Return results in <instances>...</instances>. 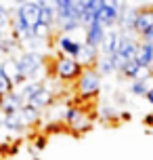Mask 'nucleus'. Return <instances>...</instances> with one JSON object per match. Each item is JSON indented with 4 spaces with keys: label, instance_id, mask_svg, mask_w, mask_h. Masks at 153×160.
I'll use <instances>...</instances> for the list:
<instances>
[{
    "label": "nucleus",
    "instance_id": "1",
    "mask_svg": "<svg viewBox=\"0 0 153 160\" xmlns=\"http://www.w3.org/2000/svg\"><path fill=\"white\" fill-rule=\"evenodd\" d=\"M17 63H19V70H21L25 80L44 82L42 74H46V59H44L42 53H38V51H23V53L17 55Z\"/></svg>",
    "mask_w": 153,
    "mask_h": 160
},
{
    "label": "nucleus",
    "instance_id": "2",
    "mask_svg": "<svg viewBox=\"0 0 153 160\" xmlns=\"http://www.w3.org/2000/svg\"><path fill=\"white\" fill-rule=\"evenodd\" d=\"M103 87V78L101 74L95 70V68H84L80 74V78L76 80V88H78V95L84 97V99H90V97H97L99 91Z\"/></svg>",
    "mask_w": 153,
    "mask_h": 160
},
{
    "label": "nucleus",
    "instance_id": "3",
    "mask_svg": "<svg viewBox=\"0 0 153 160\" xmlns=\"http://www.w3.org/2000/svg\"><path fill=\"white\" fill-rule=\"evenodd\" d=\"M126 4L115 2V0H101V7L97 11V21L103 25L105 30H115V25L120 23V17L124 13Z\"/></svg>",
    "mask_w": 153,
    "mask_h": 160
},
{
    "label": "nucleus",
    "instance_id": "4",
    "mask_svg": "<svg viewBox=\"0 0 153 160\" xmlns=\"http://www.w3.org/2000/svg\"><path fill=\"white\" fill-rule=\"evenodd\" d=\"M82 70H84V68L80 65L78 59L63 57V55H59L55 59V63H53V72H55V76L61 80V82H76V80L80 78Z\"/></svg>",
    "mask_w": 153,
    "mask_h": 160
},
{
    "label": "nucleus",
    "instance_id": "5",
    "mask_svg": "<svg viewBox=\"0 0 153 160\" xmlns=\"http://www.w3.org/2000/svg\"><path fill=\"white\" fill-rule=\"evenodd\" d=\"M63 120L67 122V127L72 128L73 133H82V131H88L92 127V120H90L88 112H84L80 108H76V105H67Z\"/></svg>",
    "mask_w": 153,
    "mask_h": 160
},
{
    "label": "nucleus",
    "instance_id": "6",
    "mask_svg": "<svg viewBox=\"0 0 153 160\" xmlns=\"http://www.w3.org/2000/svg\"><path fill=\"white\" fill-rule=\"evenodd\" d=\"M40 4L42 2H21L13 15L19 17L30 30H36L40 25Z\"/></svg>",
    "mask_w": 153,
    "mask_h": 160
},
{
    "label": "nucleus",
    "instance_id": "7",
    "mask_svg": "<svg viewBox=\"0 0 153 160\" xmlns=\"http://www.w3.org/2000/svg\"><path fill=\"white\" fill-rule=\"evenodd\" d=\"M82 44L84 42L76 40L73 36H67V34H57L55 36V48L59 51V55H63V57L78 59L80 57V51H82Z\"/></svg>",
    "mask_w": 153,
    "mask_h": 160
},
{
    "label": "nucleus",
    "instance_id": "8",
    "mask_svg": "<svg viewBox=\"0 0 153 160\" xmlns=\"http://www.w3.org/2000/svg\"><path fill=\"white\" fill-rule=\"evenodd\" d=\"M55 11H57V23H63V21H80L78 0H57Z\"/></svg>",
    "mask_w": 153,
    "mask_h": 160
},
{
    "label": "nucleus",
    "instance_id": "9",
    "mask_svg": "<svg viewBox=\"0 0 153 160\" xmlns=\"http://www.w3.org/2000/svg\"><path fill=\"white\" fill-rule=\"evenodd\" d=\"M25 97L19 93V91H13L8 93L7 97H2V105H0V116H8V114H19L25 108Z\"/></svg>",
    "mask_w": 153,
    "mask_h": 160
},
{
    "label": "nucleus",
    "instance_id": "10",
    "mask_svg": "<svg viewBox=\"0 0 153 160\" xmlns=\"http://www.w3.org/2000/svg\"><path fill=\"white\" fill-rule=\"evenodd\" d=\"M0 74L7 76V78L15 84V88L21 87V84L25 82L23 74H21V70H19V63H17V57H4L2 63H0Z\"/></svg>",
    "mask_w": 153,
    "mask_h": 160
},
{
    "label": "nucleus",
    "instance_id": "11",
    "mask_svg": "<svg viewBox=\"0 0 153 160\" xmlns=\"http://www.w3.org/2000/svg\"><path fill=\"white\" fill-rule=\"evenodd\" d=\"M105 36H107V30L99 21H95V23L84 28V42L92 48H99L101 51V47H103V42H105Z\"/></svg>",
    "mask_w": 153,
    "mask_h": 160
},
{
    "label": "nucleus",
    "instance_id": "12",
    "mask_svg": "<svg viewBox=\"0 0 153 160\" xmlns=\"http://www.w3.org/2000/svg\"><path fill=\"white\" fill-rule=\"evenodd\" d=\"M78 7H80V21L84 28L97 21V11L101 7V0H78Z\"/></svg>",
    "mask_w": 153,
    "mask_h": 160
},
{
    "label": "nucleus",
    "instance_id": "13",
    "mask_svg": "<svg viewBox=\"0 0 153 160\" xmlns=\"http://www.w3.org/2000/svg\"><path fill=\"white\" fill-rule=\"evenodd\" d=\"M149 30H153V8H138L137 21H134V34L141 38Z\"/></svg>",
    "mask_w": 153,
    "mask_h": 160
},
{
    "label": "nucleus",
    "instance_id": "14",
    "mask_svg": "<svg viewBox=\"0 0 153 160\" xmlns=\"http://www.w3.org/2000/svg\"><path fill=\"white\" fill-rule=\"evenodd\" d=\"M53 101H55V93H53V88L44 82V87H42L40 91H38V93L27 101V103L34 105V108H38V110H44V108H49Z\"/></svg>",
    "mask_w": 153,
    "mask_h": 160
},
{
    "label": "nucleus",
    "instance_id": "15",
    "mask_svg": "<svg viewBox=\"0 0 153 160\" xmlns=\"http://www.w3.org/2000/svg\"><path fill=\"white\" fill-rule=\"evenodd\" d=\"M120 42H122V32L120 30H107L105 42H103V47H101V55H107V57L115 55L118 48H120Z\"/></svg>",
    "mask_w": 153,
    "mask_h": 160
},
{
    "label": "nucleus",
    "instance_id": "16",
    "mask_svg": "<svg viewBox=\"0 0 153 160\" xmlns=\"http://www.w3.org/2000/svg\"><path fill=\"white\" fill-rule=\"evenodd\" d=\"M40 25L53 30L57 25V11H55V2H42L40 4Z\"/></svg>",
    "mask_w": 153,
    "mask_h": 160
},
{
    "label": "nucleus",
    "instance_id": "17",
    "mask_svg": "<svg viewBox=\"0 0 153 160\" xmlns=\"http://www.w3.org/2000/svg\"><path fill=\"white\" fill-rule=\"evenodd\" d=\"M99 57H101V51H99V48L88 47V44L84 42V44H82V51H80L78 61H80L82 68H95V63L99 61Z\"/></svg>",
    "mask_w": 153,
    "mask_h": 160
},
{
    "label": "nucleus",
    "instance_id": "18",
    "mask_svg": "<svg viewBox=\"0 0 153 160\" xmlns=\"http://www.w3.org/2000/svg\"><path fill=\"white\" fill-rule=\"evenodd\" d=\"M2 127L7 128L8 133H13V135H21L25 128H27L23 124L21 114H8V116H2Z\"/></svg>",
    "mask_w": 153,
    "mask_h": 160
},
{
    "label": "nucleus",
    "instance_id": "19",
    "mask_svg": "<svg viewBox=\"0 0 153 160\" xmlns=\"http://www.w3.org/2000/svg\"><path fill=\"white\" fill-rule=\"evenodd\" d=\"M141 68H147V70H151L153 65V44L149 42H141L138 44V53H137V59H134Z\"/></svg>",
    "mask_w": 153,
    "mask_h": 160
},
{
    "label": "nucleus",
    "instance_id": "20",
    "mask_svg": "<svg viewBox=\"0 0 153 160\" xmlns=\"http://www.w3.org/2000/svg\"><path fill=\"white\" fill-rule=\"evenodd\" d=\"M153 88V78H141V80H134V82H130L128 87V93L134 97H147V93Z\"/></svg>",
    "mask_w": 153,
    "mask_h": 160
},
{
    "label": "nucleus",
    "instance_id": "21",
    "mask_svg": "<svg viewBox=\"0 0 153 160\" xmlns=\"http://www.w3.org/2000/svg\"><path fill=\"white\" fill-rule=\"evenodd\" d=\"M19 47H21V42L13 36V34H7L4 38L0 40V53L4 57H15V53L19 51Z\"/></svg>",
    "mask_w": 153,
    "mask_h": 160
},
{
    "label": "nucleus",
    "instance_id": "22",
    "mask_svg": "<svg viewBox=\"0 0 153 160\" xmlns=\"http://www.w3.org/2000/svg\"><path fill=\"white\" fill-rule=\"evenodd\" d=\"M21 118H23V124L25 127H34V124H38L42 118V110H38V108H34V105L25 103V108L21 110Z\"/></svg>",
    "mask_w": 153,
    "mask_h": 160
},
{
    "label": "nucleus",
    "instance_id": "23",
    "mask_svg": "<svg viewBox=\"0 0 153 160\" xmlns=\"http://www.w3.org/2000/svg\"><path fill=\"white\" fill-rule=\"evenodd\" d=\"M95 70L101 74V78H103V76H113V74H118L115 63H113V57H107V55L99 57V61L95 63Z\"/></svg>",
    "mask_w": 153,
    "mask_h": 160
},
{
    "label": "nucleus",
    "instance_id": "24",
    "mask_svg": "<svg viewBox=\"0 0 153 160\" xmlns=\"http://www.w3.org/2000/svg\"><path fill=\"white\" fill-rule=\"evenodd\" d=\"M42 87H44V82H38V80H25L21 87H17V91L25 97V101H30V99H32Z\"/></svg>",
    "mask_w": 153,
    "mask_h": 160
},
{
    "label": "nucleus",
    "instance_id": "25",
    "mask_svg": "<svg viewBox=\"0 0 153 160\" xmlns=\"http://www.w3.org/2000/svg\"><path fill=\"white\" fill-rule=\"evenodd\" d=\"M99 118L105 120V122H111V120L120 118V112H118V108H113V105H101V108H99Z\"/></svg>",
    "mask_w": 153,
    "mask_h": 160
},
{
    "label": "nucleus",
    "instance_id": "26",
    "mask_svg": "<svg viewBox=\"0 0 153 160\" xmlns=\"http://www.w3.org/2000/svg\"><path fill=\"white\" fill-rule=\"evenodd\" d=\"M7 30H11V11L0 4V32L7 34Z\"/></svg>",
    "mask_w": 153,
    "mask_h": 160
},
{
    "label": "nucleus",
    "instance_id": "27",
    "mask_svg": "<svg viewBox=\"0 0 153 160\" xmlns=\"http://www.w3.org/2000/svg\"><path fill=\"white\" fill-rule=\"evenodd\" d=\"M13 91H15V84H13L7 76L0 74V97H7L8 93H13Z\"/></svg>",
    "mask_w": 153,
    "mask_h": 160
},
{
    "label": "nucleus",
    "instance_id": "28",
    "mask_svg": "<svg viewBox=\"0 0 153 160\" xmlns=\"http://www.w3.org/2000/svg\"><path fill=\"white\" fill-rule=\"evenodd\" d=\"M145 99H147V101H149V103L153 105V88L149 91V93H147V97H145Z\"/></svg>",
    "mask_w": 153,
    "mask_h": 160
},
{
    "label": "nucleus",
    "instance_id": "29",
    "mask_svg": "<svg viewBox=\"0 0 153 160\" xmlns=\"http://www.w3.org/2000/svg\"><path fill=\"white\" fill-rule=\"evenodd\" d=\"M4 36H7V34H4V32H0V40H2V38H4Z\"/></svg>",
    "mask_w": 153,
    "mask_h": 160
},
{
    "label": "nucleus",
    "instance_id": "30",
    "mask_svg": "<svg viewBox=\"0 0 153 160\" xmlns=\"http://www.w3.org/2000/svg\"><path fill=\"white\" fill-rule=\"evenodd\" d=\"M2 59H4V55H2V53H0V63H2Z\"/></svg>",
    "mask_w": 153,
    "mask_h": 160
},
{
    "label": "nucleus",
    "instance_id": "31",
    "mask_svg": "<svg viewBox=\"0 0 153 160\" xmlns=\"http://www.w3.org/2000/svg\"><path fill=\"white\" fill-rule=\"evenodd\" d=\"M151 78H153V65H151Z\"/></svg>",
    "mask_w": 153,
    "mask_h": 160
},
{
    "label": "nucleus",
    "instance_id": "32",
    "mask_svg": "<svg viewBox=\"0 0 153 160\" xmlns=\"http://www.w3.org/2000/svg\"><path fill=\"white\" fill-rule=\"evenodd\" d=\"M0 105H2V97H0Z\"/></svg>",
    "mask_w": 153,
    "mask_h": 160
},
{
    "label": "nucleus",
    "instance_id": "33",
    "mask_svg": "<svg viewBox=\"0 0 153 160\" xmlns=\"http://www.w3.org/2000/svg\"><path fill=\"white\" fill-rule=\"evenodd\" d=\"M0 122H2V116H0Z\"/></svg>",
    "mask_w": 153,
    "mask_h": 160
}]
</instances>
